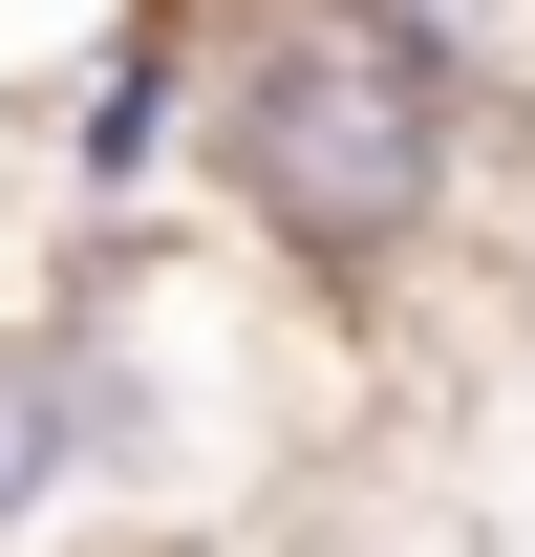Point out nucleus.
I'll return each mask as SVG.
<instances>
[{
    "label": "nucleus",
    "instance_id": "obj_1",
    "mask_svg": "<svg viewBox=\"0 0 535 557\" xmlns=\"http://www.w3.org/2000/svg\"><path fill=\"white\" fill-rule=\"evenodd\" d=\"M514 150L535 129H493L471 86H428L407 44H364L343 0H194V194L300 300H386V278L471 258Z\"/></svg>",
    "mask_w": 535,
    "mask_h": 557
},
{
    "label": "nucleus",
    "instance_id": "obj_2",
    "mask_svg": "<svg viewBox=\"0 0 535 557\" xmlns=\"http://www.w3.org/2000/svg\"><path fill=\"white\" fill-rule=\"evenodd\" d=\"M43 150H65V172H43L65 236H150V214L194 194V0H129V22L86 44V86H65Z\"/></svg>",
    "mask_w": 535,
    "mask_h": 557
},
{
    "label": "nucleus",
    "instance_id": "obj_3",
    "mask_svg": "<svg viewBox=\"0 0 535 557\" xmlns=\"http://www.w3.org/2000/svg\"><path fill=\"white\" fill-rule=\"evenodd\" d=\"M86 408H65V344H43V300L0 322V557H86Z\"/></svg>",
    "mask_w": 535,
    "mask_h": 557
}]
</instances>
